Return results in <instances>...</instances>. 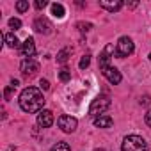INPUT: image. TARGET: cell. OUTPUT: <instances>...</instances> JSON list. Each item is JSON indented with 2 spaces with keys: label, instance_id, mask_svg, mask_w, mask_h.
Returning <instances> with one entry per match:
<instances>
[{
  "label": "cell",
  "instance_id": "4fadbf2b",
  "mask_svg": "<svg viewBox=\"0 0 151 151\" xmlns=\"http://www.w3.org/2000/svg\"><path fill=\"white\" fill-rule=\"evenodd\" d=\"M112 124H114V121H112L110 116H98V117H94V126L96 128H110Z\"/></svg>",
  "mask_w": 151,
  "mask_h": 151
},
{
  "label": "cell",
  "instance_id": "6da1fadb",
  "mask_svg": "<svg viewBox=\"0 0 151 151\" xmlns=\"http://www.w3.org/2000/svg\"><path fill=\"white\" fill-rule=\"evenodd\" d=\"M20 107L23 112L34 114V112H41L45 107V96L37 87H27L22 91L20 94Z\"/></svg>",
  "mask_w": 151,
  "mask_h": 151
},
{
  "label": "cell",
  "instance_id": "44dd1931",
  "mask_svg": "<svg viewBox=\"0 0 151 151\" xmlns=\"http://www.w3.org/2000/svg\"><path fill=\"white\" fill-rule=\"evenodd\" d=\"M9 27L14 29V30H18V29L22 27V20H18V18H11V20H9Z\"/></svg>",
  "mask_w": 151,
  "mask_h": 151
},
{
  "label": "cell",
  "instance_id": "e0dca14e",
  "mask_svg": "<svg viewBox=\"0 0 151 151\" xmlns=\"http://www.w3.org/2000/svg\"><path fill=\"white\" fill-rule=\"evenodd\" d=\"M50 151H71V147H69L68 142H57Z\"/></svg>",
  "mask_w": 151,
  "mask_h": 151
},
{
  "label": "cell",
  "instance_id": "9a60e30c",
  "mask_svg": "<svg viewBox=\"0 0 151 151\" xmlns=\"http://www.w3.org/2000/svg\"><path fill=\"white\" fill-rule=\"evenodd\" d=\"M52 14H53L55 18H64V14H66L64 6H62V4H52Z\"/></svg>",
  "mask_w": 151,
  "mask_h": 151
},
{
  "label": "cell",
  "instance_id": "277c9868",
  "mask_svg": "<svg viewBox=\"0 0 151 151\" xmlns=\"http://www.w3.org/2000/svg\"><path fill=\"white\" fill-rule=\"evenodd\" d=\"M133 50H135L133 41H132L128 36H123V37H119V41H117V45H116V57H117V59H124V57L132 55Z\"/></svg>",
  "mask_w": 151,
  "mask_h": 151
},
{
  "label": "cell",
  "instance_id": "5b68a950",
  "mask_svg": "<svg viewBox=\"0 0 151 151\" xmlns=\"http://www.w3.org/2000/svg\"><path fill=\"white\" fill-rule=\"evenodd\" d=\"M57 124H59V128L64 133H73L75 130H77V126H78V121L75 117H71V116H60L57 119Z\"/></svg>",
  "mask_w": 151,
  "mask_h": 151
},
{
  "label": "cell",
  "instance_id": "52a82bcc",
  "mask_svg": "<svg viewBox=\"0 0 151 151\" xmlns=\"http://www.w3.org/2000/svg\"><path fill=\"white\" fill-rule=\"evenodd\" d=\"M112 53H114V45L110 43V45H107L105 48H103V52L100 53V57H98V62H100V69H105V68H109L110 66V59H112Z\"/></svg>",
  "mask_w": 151,
  "mask_h": 151
},
{
  "label": "cell",
  "instance_id": "4316f807",
  "mask_svg": "<svg viewBox=\"0 0 151 151\" xmlns=\"http://www.w3.org/2000/svg\"><path fill=\"white\" fill-rule=\"evenodd\" d=\"M149 60H151V53H149Z\"/></svg>",
  "mask_w": 151,
  "mask_h": 151
},
{
  "label": "cell",
  "instance_id": "d6986e66",
  "mask_svg": "<svg viewBox=\"0 0 151 151\" xmlns=\"http://www.w3.org/2000/svg\"><path fill=\"white\" fill-rule=\"evenodd\" d=\"M89 64H91V55H84V57L80 59V62H78V68H80V69H86Z\"/></svg>",
  "mask_w": 151,
  "mask_h": 151
},
{
  "label": "cell",
  "instance_id": "7c38bea8",
  "mask_svg": "<svg viewBox=\"0 0 151 151\" xmlns=\"http://www.w3.org/2000/svg\"><path fill=\"white\" fill-rule=\"evenodd\" d=\"M100 7L114 13V11H119L123 7V2L121 0H100Z\"/></svg>",
  "mask_w": 151,
  "mask_h": 151
},
{
  "label": "cell",
  "instance_id": "2e32d148",
  "mask_svg": "<svg viewBox=\"0 0 151 151\" xmlns=\"http://www.w3.org/2000/svg\"><path fill=\"white\" fill-rule=\"evenodd\" d=\"M69 55H71V48H69V46H68V48H62V50H60V52L57 53V62H60V64L68 62Z\"/></svg>",
  "mask_w": 151,
  "mask_h": 151
},
{
  "label": "cell",
  "instance_id": "7a4b0ae2",
  "mask_svg": "<svg viewBox=\"0 0 151 151\" xmlns=\"http://www.w3.org/2000/svg\"><path fill=\"white\" fill-rule=\"evenodd\" d=\"M121 149L123 151H147V144L140 135H128L123 139Z\"/></svg>",
  "mask_w": 151,
  "mask_h": 151
},
{
  "label": "cell",
  "instance_id": "7402d4cb",
  "mask_svg": "<svg viewBox=\"0 0 151 151\" xmlns=\"http://www.w3.org/2000/svg\"><path fill=\"white\" fill-rule=\"evenodd\" d=\"M77 27L80 29V32H89V30L93 29V23H84V22H80V23H77Z\"/></svg>",
  "mask_w": 151,
  "mask_h": 151
},
{
  "label": "cell",
  "instance_id": "cb8c5ba5",
  "mask_svg": "<svg viewBox=\"0 0 151 151\" xmlns=\"http://www.w3.org/2000/svg\"><path fill=\"white\" fill-rule=\"evenodd\" d=\"M46 6H48L46 0H37V2H36V7H37V9H43V7H46Z\"/></svg>",
  "mask_w": 151,
  "mask_h": 151
},
{
  "label": "cell",
  "instance_id": "8992f818",
  "mask_svg": "<svg viewBox=\"0 0 151 151\" xmlns=\"http://www.w3.org/2000/svg\"><path fill=\"white\" fill-rule=\"evenodd\" d=\"M20 71L25 75V77H32L39 71V64L34 60V59H23L22 64H20Z\"/></svg>",
  "mask_w": 151,
  "mask_h": 151
},
{
  "label": "cell",
  "instance_id": "5bb4252c",
  "mask_svg": "<svg viewBox=\"0 0 151 151\" xmlns=\"http://www.w3.org/2000/svg\"><path fill=\"white\" fill-rule=\"evenodd\" d=\"M4 41H6V45L9 46V48H16L20 43H18V37L14 36V32H7L6 36H4Z\"/></svg>",
  "mask_w": 151,
  "mask_h": 151
},
{
  "label": "cell",
  "instance_id": "d4e9b609",
  "mask_svg": "<svg viewBox=\"0 0 151 151\" xmlns=\"http://www.w3.org/2000/svg\"><path fill=\"white\" fill-rule=\"evenodd\" d=\"M39 86H41V89H43V91H48V89H50V82H48V80H41V84H39Z\"/></svg>",
  "mask_w": 151,
  "mask_h": 151
},
{
  "label": "cell",
  "instance_id": "9c48e42d",
  "mask_svg": "<svg viewBox=\"0 0 151 151\" xmlns=\"http://www.w3.org/2000/svg\"><path fill=\"white\" fill-rule=\"evenodd\" d=\"M20 52H22V55H23L25 59H32L34 53H36V43H34V39H32V37H27V39L22 43Z\"/></svg>",
  "mask_w": 151,
  "mask_h": 151
},
{
  "label": "cell",
  "instance_id": "8fae6325",
  "mask_svg": "<svg viewBox=\"0 0 151 151\" xmlns=\"http://www.w3.org/2000/svg\"><path fill=\"white\" fill-rule=\"evenodd\" d=\"M34 29H36V32L46 36V34H52L53 25H52L46 18H36V22H34Z\"/></svg>",
  "mask_w": 151,
  "mask_h": 151
},
{
  "label": "cell",
  "instance_id": "603a6c76",
  "mask_svg": "<svg viewBox=\"0 0 151 151\" xmlns=\"http://www.w3.org/2000/svg\"><path fill=\"white\" fill-rule=\"evenodd\" d=\"M144 121H146V124H147V126L151 128V109H149V110L146 112V116H144Z\"/></svg>",
  "mask_w": 151,
  "mask_h": 151
},
{
  "label": "cell",
  "instance_id": "30bf717a",
  "mask_svg": "<svg viewBox=\"0 0 151 151\" xmlns=\"http://www.w3.org/2000/svg\"><path fill=\"white\" fill-rule=\"evenodd\" d=\"M37 124H39L41 128H48V126H52V124H53V112L43 109V110L37 114Z\"/></svg>",
  "mask_w": 151,
  "mask_h": 151
},
{
  "label": "cell",
  "instance_id": "ffe728a7",
  "mask_svg": "<svg viewBox=\"0 0 151 151\" xmlns=\"http://www.w3.org/2000/svg\"><path fill=\"white\" fill-rule=\"evenodd\" d=\"M16 9H18L20 13L29 11V2H27V0H20V2H16Z\"/></svg>",
  "mask_w": 151,
  "mask_h": 151
},
{
  "label": "cell",
  "instance_id": "ac0fdd59",
  "mask_svg": "<svg viewBox=\"0 0 151 151\" xmlns=\"http://www.w3.org/2000/svg\"><path fill=\"white\" fill-rule=\"evenodd\" d=\"M59 78H60V82H69L71 80V71L69 69H60V73H59Z\"/></svg>",
  "mask_w": 151,
  "mask_h": 151
},
{
  "label": "cell",
  "instance_id": "ba28073f",
  "mask_svg": "<svg viewBox=\"0 0 151 151\" xmlns=\"http://www.w3.org/2000/svg\"><path fill=\"white\" fill-rule=\"evenodd\" d=\"M101 73H103V77L112 84V86H117L119 82H121V73H119V69H116V68H112V66H109V68H105V69H101Z\"/></svg>",
  "mask_w": 151,
  "mask_h": 151
},
{
  "label": "cell",
  "instance_id": "3957f363",
  "mask_svg": "<svg viewBox=\"0 0 151 151\" xmlns=\"http://www.w3.org/2000/svg\"><path fill=\"white\" fill-rule=\"evenodd\" d=\"M110 107V98L109 96H96L89 107V116L93 117H98V116H103V112Z\"/></svg>",
  "mask_w": 151,
  "mask_h": 151
},
{
  "label": "cell",
  "instance_id": "484cf974",
  "mask_svg": "<svg viewBox=\"0 0 151 151\" xmlns=\"http://www.w3.org/2000/svg\"><path fill=\"white\" fill-rule=\"evenodd\" d=\"M94 151H103V149H94Z\"/></svg>",
  "mask_w": 151,
  "mask_h": 151
}]
</instances>
